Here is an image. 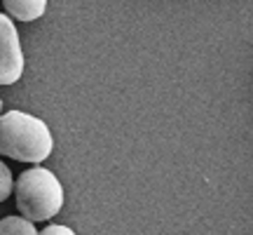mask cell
Returning a JSON list of instances; mask_svg holds the SVG:
<instances>
[{
	"mask_svg": "<svg viewBox=\"0 0 253 235\" xmlns=\"http://www.w3.org/2000/svg\"><path fill=\"white\" fill-rule=\"evenodd\" d=\"M54 151V139L49 127L40 118L9 111L0 116V155L17 163L40 165Z\"/></svg>",
	"mask_w": 253,
	"mask_h": 235,
	"instance_id": "cell-1",
	"label": "cell"
},
{
	"mask_svg": "<svg viewBox=\"0 0 253 235\" xmlns=\"http://www.w3.org/2000/svg\"><path fill=\"white\" fill-rule=\"evenodd\" d=\"M12 190H14V200L21 212V219H26L31 224L49 221L63 207L61 181L40 165L19 174Z\"/></svg>",
	"mask_w": 253,
	"mask_h": 235,
	"instance_id": "cell-2",
	"label": "cell"
},
{
	"mask_svg": "<svg viewBox=\"0 0 253 235\" xmlns=\"http://www.w3.org/2000/svg\"><path fill=\"white\" fill-rule=\"evenodd\" d=\"M24 73V52L14 21L0 12V85H14Z\"/></svg>",
	"mask_w": 253,
	"mask_h": 235,
	"instance_id": "cell-3",
	"label": "cell"
},
{
	"mask_svg": "<svg viewBox=\"0 0 253 235\" xmlns=\"http://www.w3.org/2000/svg\"><path fill=\"white\" fill-rule=\"evenodd\" d=\"M2 7L7 12L9 19H19V21H36L45 14L47 2L45 0H5Z\"/></svg>",
	"mask_w": 253,
	"mask_h": 235,
	"instance_id": "cell-4",
	"label": "cell"
},
{
	"mask_svg": "<svg viewBox=\"0 0 253 235\" xmlns=\"http://www.w3.org/2000/svg\"><path fill=\"white\" fill-rule=\"evenodd\" d=\"M0 235H38L36 226L21 217L0 219Z\"/></svg>",
	"mask_w": 253,
	"mask_h": 235,
	"instance_id": "cell-5",
	"label": "cell"
},
{
	"mask_svg": "<svg viewBox=\"0 0 253 235\" xmlns=\"http://www.w3.org/2000/svg\"><path fill=\"white\" fill-rule=\"evenodd\" d=\"M12 188H14V179H12V172H9L7 165L0 160V202H5V200L12 195Z\"/></svg>",
	"mask_w": 253,
	"mask_h": 235,
	"instance_id": "cell-6",
	"label": "cell"
},
{
	"mask_svg": "<svg viewBox=\"0 0 253 235\" xmlns=\"http://www.w3.org/2000/svg\"><path fill=\"white\" fill-rule=\"evenodd\" d=\"M38 235H75L68 226H59V224H52V226H47L42 228Z\"/></svg>",
	"mask_w": 253,
	"mask_h": 235,
	"instance_id": "cell-7",
	"label": "cell"
},
{
	"mask_svg": "<svg viewBox=\"0 0 253 235\" xmlns=\"http://www.w3.org/2000/svg\"><path fill=\"white\" fill-rule=\"evenodd\" d=\"M0 111H2V101H0Z\"/></svg>",
	"mask_w": 253,
	"mask_h": 235,
	"instance_id": "cell-8",
	"label": "cell"
}]
</instances>
